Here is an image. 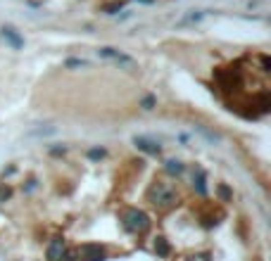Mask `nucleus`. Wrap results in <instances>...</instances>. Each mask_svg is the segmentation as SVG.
<instances>
[{
  "mask_svg": "<svg viewBox=\"0 0 271 261\" xmlns=\"http://www.w3.org/2000/svg\"><path fill=\"white\" fill-rule=\"evenodd\" d=\"M148 199L157 204V207H169L176 202V192H174L172 185H167V183H153L150 190H148Z\"/></svg>",
  "mask_w": 271,
  "mask_h": 261,
  "instance_id": "f257e3e1",
  "label": "nucleus"
},
{
  "mask_svg": "<svg viewBox=\"0 0 271 261\" xmlns=\"http://www.w3.org/2000/svg\"><path fill=\"white\" fill-rule=\"evenodd\" d=\"M121 223H124V228H126L128 233H143L145 228L150 225V218L141 209H126L121 214Z\"/></svg>",
  "mask_w": 271,
  "mask_h": 261,
  "instance_id": "f03ea898",
  "label": "nucleus"
},
{
  "mask_svg": "<svg viewBox=\"0 0 271 261\" xmlns=\"http://www.w3.org/2000/svg\"><path fill=\"white\" fill-rule=\"evenodd\" d=\"M79 261H105V249L100 244H81L79 247Z\"/></svg>",
  "mask_w": 271,
  "mask_h": 261,
  "instance_id": "7ed1b4c3",
  "label": "nucleus"
},
{
  "mask_svg": "<svg viewBox=\"0 0 271 261\" xmlns=\"http://www.w3.org/2000/svg\"><path fill=\"white\" fill-rule=\"evenodd\" d=\"M98 55H100V57H105V60H114V62L124 64V67H133V64H136L128 55H124L121 50H114V48H100Z\"/></svg>",
  "mask_w": 271,
  "mask_h": 261,
  "instance_id": "20e7f679",
  "label": "nucleus"
},
{
  "mask_svg": "<svg viewBox=\"0 0 271 261\" xmlns=\"http://www.w3.org/2000/svg\"><path fill=\"white\" fill-rule=\"evenodd\" d=\"M133 145L138 150H143L148 154H157L160 152V143L153 140V138H145V135H133Z\"/></svg>",
  "mask_w": 271,
  "mask_h": 261,
  "instance_id": "39448f33",
  "label": "nucleus"
},
{
  "mask_svg": "<svg viewBox=\"0 0 271 261\" xmlns=\"http://www.w3.org/2000/svg\"><path fill=\"white\" fill-rule=\"evenodd\" d=\"M64 256V240L62 237H53L48 244V259L50 261H62Z\"/></svg>",
  "mask_w": 271,
  "mask_h": 261,
  "instance_id": "423d86ee",
  "label": "nucleus"
},
{
  "mask_svg": "<svg viewBox=\"0 0 271 261\" xmlns=\"http://www.w3.org/2000/svg\"><path fill=\"white\" fill-rule=\"evenodd\" d=\"M0 36L5 38V41H8V43L12 45L15 50H19V48H24V38L19 36L17 31H15V29H10V27H3V29H0Z\"/></svg>",
  "mask_w": 271,
  "mask_h": 261,
  "instance_id": "0eeeda50",
  "label": "nucleus"
},
{
  "mask_svg": "<svg viewBox=\"0 0 271 261\" xmlns=\"http://www.w3.org/2000/svg\"><path fill=\"white\" fill-rule=\"evenodd\" d=\"M193 188L198 190V195H205V192H207V185H205V171H202V169H198L195 176H193Z\"/></svg>",
  "mask_w": 271,
  "mask_h": 261,
  "instance_id": "6e6552de",
  "label": "nucleus"
},
{
  "mask_svg": "<svg viewBox=\"0 0 271 261\" xmlns=\"http://www.w3.org/2000/svg\"><path fill=\"white\" fill-rule=\"evenodd\" d=\"M155 252L160 254V256H167V254H169V244H167L164 237H157V242H155Z\"/></svg>",
  "mask_w": 271,
  "mask_h": 261,
  "instance_id": "1a4fd4ad",
  "label": "nucleus"
},
{
  "mask_svg": "<svg viewBox=\"0 0 271 261\" xmlns=\"http://www.w3.org/2000/svg\"><path fill=\"white\" fill-rule=\"evenodd\" d=\"M167 171H169V173H176V176H179V173L183 171V164H181L179 159H167Z\"/></svg>",
  "mask_w": 271,
  "mask_h": 261,
  "instance_id": "9d476101",
  "label": "nucleus"
},
{
  "mask_svg": "<svg viewBox=\"0 0 271 261\" xmlns=\"http://www.w3.org/2000/svg\"><path fill=\"white\" fill-rule=\"evenodd\" d=\"M121 8H124V3H121V0H117V3H109V5H105V15H117Z\"/></svg>",
  "mask_w": 271,
  "mask_h": 261,
  "instance_id": "9b49d317",
  "label": "nucleus"
},
{
  "mask_svg": "<svg viewBox=\"0 0 271 261\" xmlns=\"http://www.w3.org/2000/svg\"><path fill=\"white\" fill-rule=\"evenodd\" d=\"M202 17H205V12H193V15H188L186 19H181V24H193V22H200Z\"/></svg>",
  "mask_w": 271,
  "mask_h": 261,
  "instance_id": "f8f14e48",
  "label": "nucleus"
},
{
  "mask_svg": "<svg viewBox=\"0 0 271 261\" xmlns=\"http://www.w3.org/2000/svg\"><path fill=\"white\" fill-rule=\"evenodd\" d=\"M86 60H67V67H86Z\"/></svg>",
  "mask_w": 271,
  "mask_h": 261,
  "instance_id": "ddd939ff",
  "label": "nucleus"
},
{
  "mask_svg": "<svg viewBox=\"0 0 271 261\" xmlns=\"http://www.w3.org/2000/svg\"><path fill=\"white\" fill-rule=\"evenodd\" d=\"M155 107V98L153 95H148V98L143 100V109H153Z\"/></svg>",
  "mask_w": 271,
  "mask_h": 261,
  "instance_id": "4468645a",
  "label": "nucleus"
},
{
  "mask_svg": "<svg viewBox=\"0 0 271 261\" xmlns=\"http://www.w3.org/2000/svg\"><path fill=\"white\" fill-rule=\"evenodd\" d=\"M190 261H212L207 254H195V256H190Z\"/></svg>",
  "mask_w": 271,
  "mask_h": 261,
  "instance_id": "2eb2a0df",
  "label": "nucleus"
},
{
  "mask_svg": "<svg viewBox=\"0 0 271 261\" xmlns=\"http://www.w3.org/2000/svg\"><path fill=\"white\" fill-rule=\"evenodd\" d=\"M90 157H93V159H98V157H102V150H90Z\"/></svg>",
  "mask_w": 271,
  "mask_h": 261,
  "instance_id": "dca6fc26",
  "label": "nucleus"
},
{
  "mask_svg": "<svg viewBox=\"0 0 271 261\" xmlns=\"http://www.w3.org/2000/svg\"><path fill=\"white\" fill-rule=\"evenodd\" d=\"M219 192H221V197H224V199L231 197V195H228V190H226V188H219Z\"/></svg>",
  "mask_w": 271,
  "mask_h": 261,
  "instance_id": "f3484780",
  "label": "nucleus"
},
{
  "mask_svg": "<svg viewBox=\"0 0 271 261\" xmlns=\"http://www.w3.org/2000/svg\"><path fill=\"white\" fill-rule=\"evenodd\" d=\"M141 3H153V0H141Z\"/></svg>",
  "mask_w": 271,
  "mask_h": 261,
  "instance_id": "a211bd4d",
  "label": "nucleus"
}]
</instances>
